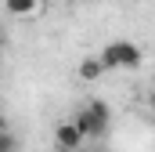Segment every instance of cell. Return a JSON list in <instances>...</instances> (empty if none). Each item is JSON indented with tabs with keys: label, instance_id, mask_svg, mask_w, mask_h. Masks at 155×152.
Instances as JSON below:
<instances>
[{
	"label": "cell",
	"instance_id": "1",
	"mask_svg": "<svg viewBox=\"0 0 155 152\" xmlns=\"http://www.w3.org/2000/svg\"><path fill=\"white\" fill-rule=\"evenodd\" d=\"M108 119H112L108 105H105L101 98H90V102L79 109V116L72 119V123L79 127V134H83V138H101V134L108 130Z\"/></svg>",
	"mask_w": 155,
	"mask_h": 152
},
{
	"label": "cell",
	"instance_id": "2",
	"mask_svg": "<svg viewBox=\"0 0 155 152\" xmlns=\"http://www.w3.org/2000/svg\"><path fill=\"white\" fill-rule=\"evenodd\" d=\"M101 65L105 69H137L141 65V47L134 40H112L101 51Z\"/></svg>",
	"mask_w": 155,
	"mask_h": 152
},
{
	"label": "cell",
	"instance_id": "3",
	"mask_svg": "<svg viewBox=\"0 0 155 152\" xmlns=\"http://www.w3.org/2000/svg\"><path fill=\"white\" fill-rule=\"evenodd\" d=\"M79 141H83V134H79L76 123H58V127H54V145H61V149H79Z\"/></svg>",
	"mask_w": 155,
	"mask_h": 152
},
{
	"label": "cell",
	"instance_id": "4",
	"mask_svg": "<svg viewBox=\"0 0 155 152\" xmlns=\"http://www.w3.org/2000/svg\"><path fill=\"white\" fill-rule=\"evenodd\" d=\"M105 73H108V69L101 65V58H83V62H79V80H87V83L101 80Z\"/></svg>",
	"mask_w": 155,
	"mask_h": 152
},
{
	"label": "cell",
	"instance_id": "5",
	"mask_svg": "<svg viewBox=\"0 0 155 152\" xmlns=\"http://www.w3.org/2000/svg\"><path fill=\"white\" fill-rule=\"evenodd\" d=\"M4 7H7V15H15V18H25V15H33L40 7V0H4Z\"/></svg>",
	"mask_w": 155,
	"mask_h": 152
},
{
	"label": "cell",
	"instance_id": "6",
	"mask_svg": "<svg viewBox=\"0 0 155 152\" xmlns=\"http://www.w3.org/2000/svg\"><path fill=\"white\" fill-rule=\"evenodd\" d=\"M0 152H18V138L11 134V127L0 130Z\"/></svg>",
	"mask_w": 155,
	"mask_h": 152
},
{
	"label": "cell",
	"instance_id": "7",
	"mask_svg": "<svg viewBox=\"0 0 155 152\" xmlns=\"http://www.w3.org/2000/svg\"><path fill=\"white\" fill-rule=\"evenodd\" d=\"M54 152H79V149H61V145H54Z\"/></svg>",
	"mask_w": 155,
	"mask_h": 152
},
{
	"label": "cell",
	"instance_id": "8",
	"mask_svg": "<svg viewBox=\"0 0 155 152\" xmlns=\"http://www.w3.org/2000/svg\"><path fill=\"white\" fill-rule=\"evenodd\" d=\"M0 130H7V119H4V116H0Z\"/></svg>",
	"mask_w": 155,
	"mask_h": 152
},
{
	"label": "cell",
	"instance_id": "9",
	"mask_svg": "<svg viewBox=\"0 0 155 152\" xmlns=\"http://www.w3.org/2000/svg\"><path fill=\"white\" fill-rule=\"evenodd\" d=\"M90 152H97V149H90Z\"/></svg>",
	"mask_w": 155,
	"mask_h": 152
}]
</instances>
